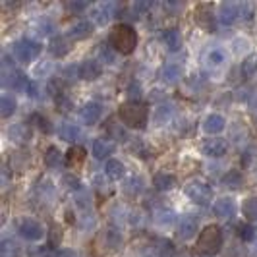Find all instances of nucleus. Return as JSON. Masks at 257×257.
<instances>
[{
	"mask_svg": "<svg viewBox=\"0 0 257 257\" xmlns=\"http://www.w3.org/2000/svg\"><path fill=\"white\" fill-rule=\"evenodd\" d=\"M16 106H18V103H16L14 97H10V95L0 97V116L2 118H10L16 112Z\"/></svg>",
	"mask_w": 257,
	"mask_h": 257,
	"instance_id": "obj_27",
	"label": "nucleus"
},
{
	"mask_svg": "<svg viewBox=\"0 0 257 257\" xmlns=\"http://www.w3.org/2000/svg\"><path fill=\"white\" fill-rule=\"evenodd\" d=\"M251 16H253V6L244 2H224L219 8V20L224 26H234L238 22L251 20Z\"/></svg>",
	"mask_w": 257,
	"mask_h": 257,
	"instance_id": "obj_2",
	"label": "nucleus"
},
{
	"mask_svg": "<svg viewBox=\"0 0 257 257\" xmlns=\"http://www.w3.org/2000/svg\"><path fill=\"white\" fill-rule=\"evenodd\" d=\"M234 211H236V205H234L232 197H220L213 205V213L219 219H230V217H234Z\"/></svg>",
	"mask_w": 257,
	"mask_h": 257,
	"instance_id": "obj_16",
	"label": "nucleus"
},
{
	"mask_svg": "<svg viewBox=\"0 0 257 257\" xmlns=\"http://www.w3.org/2000/svg\"><path fill=\"white\" fill-rule=\"evenodd\" d=\"M118 116H120V120H122L124 126L134 128V130H142V128H145V124H147L149 112H147V106H145V104L128 101V103L120 104Z\"/></svg>",
	"mask_w": 257,
	"mask_h": 257,
	"instance_id": "obj_1",
	"label": "nucleus"
},
{
	"mask_svg": "<svg viewBox=\"0 0 257 257\" xmlns=\"http://www.w3.org/2000/svg\"><path fill=\"white\" fill-rule=\"evenodd\" d=\"M172 112H174L172 104H159V106L155 108V114H153L155 124H157V126H165L167 122H170Z\"/></svg>",
	"mask_w": 257,
	"mask_h": 257,
	"instance_id": "obj_25",
	"label": "nucleus"
},
{
	"mask_svg": "<svg viewBox=\"0 0 257 257\" xmlns=\"http://www.w3.org/2000/svg\"><path fill=\"white\" fill-rule=\"evenodd\" d=\"M87 6H89V2H68V10H72V12H81Z\"/></svg>",
	"mask_w": 257,
	"mask_h": 257,
	"instance_id": "obj_45",
	"label": "nucleus"
},
{
	"mask_svg": "<svg viewBox=\"0 0 257 257\" xmlns=\"http://www.w3.org/2000/svg\"><path fill=\"white\" fill-rule=\"evenodd\" d=\"M49 51H51L52 56H56V58H62L66 56L68 52H70V41L68 37H54L51 41V45H49Z\"/></svg>",
	"mask_w": 257,
	"mask_h": 257,
	"instance_id": "obj_22",
	"label": "nucleus"
},
{
	"mask_svg": "<svg viewBox=\"0 0 257 257\" xmlns=\"http://www.w3.org/2000/svg\"><path fill=\"white\" fill-rule=\"evenodd\" d=\"M93 33V26L91 22H77L76 26L70 27L68 31V37L74 39V41H81V39H87Z\"/></svg>",
	"mask_w": 257,
	"mask_h": 257,
	"instance_id": "obj_21",
	"label": "nucleus"
},
{
	"mask_svg": "<svg viewBox=\"0 0 257 257\" xmlns=\"http://www.w3.org/2000/svg\"><path fill=\"white\" fill-rule=\"evenodd\" d=\"M155 251H157L159 257H172L176 249H174V244H172V242H168V240H159L157 245H155Z\"/></svg>",
	"mask_w": 257,
	"mask_h": 257,
	"instance_id": "obj_36",
	"label": "nucleus"
},
{
	"mask_svg": "<svg viewBox=\"0 0 257 257\" xmlns=\"http://www.w3.org/2000/svg\"><path fill=\"white\" fill-rule=\"evenodd\" d=\"M116 12H118V4H114V2H101V4L91 8V20L97 26H106L112 18H116Z\"/></svg>",
	"mask_w": 257,
	"mask_h": 257,
	"instance_id": "obj_7",
	"label": "nucleus"
},
{
	"mask_svg": "<svg viewBox=\"0 0 257 257\" xmlns=\"http://www.w3.org/2000/svg\"><path fill=\"white\" fill-rule=\"evenodd\" d=\"M242 238L251 240V238H253V228H251V226H244V228H242Z\"/></svg>",
	"mask_w": 257,
	"mask_h": 257,
	"instance_id": "obj_48",
	"label": "nucleus"
},
{
	"mask_svg": "<svg viewBox=\"0 0 257 257\" xmlns=\"http://www.w3.org/2000/svg\"><path fill=\"white\" fill-rule=\"evenodd\" d=\"M153 186L157 192H170L176 186V176H172L168 172H159L153 178Z\"/></svg>",
	"mask_w": 257,
	"mask_h": 257,
	"instance_id": "obj_20",
	"label": "nucleus"
},
{
	"mask_svg": "<svg viewBox=\"0 0 257 257\" xmlns=\"http://www.w3.org/2000/svg\"><path fill=\"white\" fill-rule=\"evenodd\" d=\"M101 116H103V106L99 103H95V101L85 103L81 106V110H79V118H81L83 124H87V126L97 124V122L101 120Z\"/></svg>",
	"mask_w": 257,
	"mask_h": 257,
	"instance_id": "obj_11",
	"label": "nucleus"
},
{
	"mask_svg": "<svg viewBox=\"0 0 257 257\" xmlns=\"http://www.w3.org/2000/svg\"><path fill=\"white\" fill-rule=\"evenodd\" d=\"M8 136L14 143H27L31 140V128L24 122H20V124H14L12 128L8 130Z\"/></svg>",
	"mask_w": 257,
	"mask_h": 257,
	"instance_id": "obj_18",
	"label": "nucleus"
},
{
	"mask_svg": "<svg viewBox=\"0 0 257 257\" xmlns=\"http://www.w3.org/2000/svg\"><path fill=\"white\" fill-rule=\"evenodd\" d=\"M222 247V230L217 224L205 226L197 238V249L205 255H217Z\"/></svg>",
	"mask_w": 257,
	"mask_h": 257,
	"instance_id": "obj_4",
	"label": "nucleus"
},
{
	"mask_svg": "<svg viewBox=\"0 0 257 257\" xmlns=\"http://www.w3.org/2000/svg\"><path fill=\"white\" fill-rule=\"evenodd\" d=\"M104 242H106L108 249H118L122 245V234L110 228V230H106V234H104Z\"/></svg>",
	"mask_w": 257,
	"mask_h": 257,
	"instance_id": "obj_35",
	"label": "nucleus"
},
{
	"mask_svg": "<svg viewBox=\"0 0 257 257\" xmlns=\"http://www.w3.org/2000/svg\"><path fill=\"white\" fill-rule=\"evenodd\" d=\"M184 193H186V197H188L190 201H193L195 205H207V203L211 201V197H213L211 186L201 180H193V182H190V184H186Z\"/></svg>",
	"mask_w": 257,
	"mask_h": 257,
	"instance_id": "obj_6",
	"label": "nucleus"
},
{
	"mask_svg": "<svg viewBox=\"0 0 257 257\" xmlns=\"http://www.w3.org/2000/svg\"><path fill=\"white\" fill-rule=\"evenodd\" d=\"M41 51H43L41 43L33 41V39H22V41H18L14 45V56H16V60H20L24 64L33 62L39 54H41Z\"/></svg>",
	"mask_w": 257,
	"mask_h": 257,
	"instance_id": "obj_5",
	"label": "nucleus"
},
{
	"mask_svg": "<svg viewBox=\"0 0 257 257\" xmlns=\"http://www.w3.org/2000/svg\"><path fill=\"white\" fill-rule=\"evenodd\" d=\"M60 257H77V255H76V253H72V251H64Z\"/></svg>",
	"mask_w": 257,
	"mask_h": 257,
	"instance_id": "obj_50",
	"label": "nucleus"
},
{
	"mask_svg": "<svg viewBox=\"0 0 257 257\" xmlns=\"http://www.w3.org/2000/svg\"><path fill=\"white\" fill-rule=\"evenodd\" d=\"M110 134L114 136V140H118V142H128L130 140L128 132L122 128H116V126H110Z\"/></svg>",
	"mask_w": 257,
	"mask_h": 257,
	"instance_id": "obj_43",
	"label": "nucleus"
},
{
	"mask_svg": "<svg viewBox=\"0 0 257 257\" xmlns=\"http://www.w3.org/2000/svg\"><path fill=\"white\" fill-rule=\"evenodd\" d=\"M66 159H68V165H70V167H74V168L79 167V165L85 161V149L76 145V147H72V149L66 153Z\"/></svg>",
	"mask_w": 257,
	"mask_h": 257,
	"instance_id": "obj_28",
	"label": "nucleus"
},
{
	"mask_svg": "<svg viewBox=\"0 0 257 257\" xmlns=\"http://www.w3.org/2000/svg\"><path fill=\"white\" fill-rule=\"evenodd\" d=\"M29 79L24 72H20V70H12L8 76H4V85L6 87H10V89L18 91V93H22V91H27L29 87Z\"/></svg>",
	"mask_w": 257,
	"mask_h": 257,
	"instance_id": "obj_13",
	"label": "nucleus"
},
{
	"mask_svg": "<svg viewBox=\"0 0 257 257\" xmlns=\"http://www.w3.org/2000/svg\"><path fill=\"white\" fill-rule=\"evenodd\" d=\"M79 74H81V79H87V81H93L97 77H101L103 74V66L99 60H85L79 64Z\"/></svg>",
	"mask_w": 257,
	"mask_h": 257,
	"instance_id": "obj_15",
	"label": "nucleus"
},
{
	"mask_svg": "<svg viewBox=\"0 0 257 257\" xmlns=\"http://www.w3.org/2000/svg\"><path fill=\"white\" fill-rule=\"evenodd\" d=\"M157 220H159L161 224H170V222L174 220V211H170V209L159 211V213H157Z\"/></svg>",
	"mask_w": 257,
	"mask_h": 257,
	"instance_id": "obj_42",
	"label": "nucleus"
},
{
	"mask_svg": "<svg viewBox=\"0 0 257 257\" xmlns=\"http://www.w3.org/2000/svg\"><path fill=\"white\" fill-rule=\"evenodd\" d=\"M215 18L217 16L213 12V4H199L195 8V24L207 31L215 29Z\"/></svg>",
	"mask_w": 257,
	"mask_h": 257,
	"instance_id": "obj_10",
	"label": "nucleus"
},
{
	"mask_svg": "<svg viewBox=\"0 0 257 257\" xmlns=\"http://www.w3.org/2000/svg\"><path fill=\"white\" fill-rule=\"evenodd\" d=\"M18 234L22 238L29 240V242H37V240H41L45 236V228H43V224L37 222V220L26 219L18 224Z\"/></svg>",
	"mask_w": 257,
	"mask_h": 257,
	"instance_id": "obj_8",
	"label": "nucleus"
},
{
	"mask_svg": "<svg viewBox=\"0 0 257 257\" xmlns=\"http://www.w3.org/2000/svg\"><path fill=\"white\" fill-rule=\"evenodd\" d=\"M222 186H224V188H230V190L240 188V186H242V174H240L238 170H228V172L222 176Z\"/></svg>",
	"mask_w": 257,
	"mask_h": 257,
	"instance_id": "obj_30",
	"label": "nucleus"
},
{
	"mask_svg": "<svg viewBox=\"0 0 257 257\" xmlns=\"http://www.w3.org/2000/svg\"><path fill=\"white\" fill-rule=\"evenodd\" d=\"M60 163H62V153L52 145V147H49L47 151H45V165L49 168H56L60 167Z\"/></svg>",
	"mask_w": 257,
	"mask_h": 257,
	"instance_id": "obj_29",
	"label": "nucleus"
},
{
	"mask_svg": "<svg viewBox=\"0 0 257 257\" xmlns=\"http://www.w3.org/2000/svg\"><path fill=\"white\" fill-rule=\"evenodd\" d=\"M124 190H126V193H130V195H140V193L143 192V178L132 176V178L124 184Z\"/></svg>",
	"mask_w": 257,
	"mask_h": 257,
	"instance_id": "obj_33",
	"label": "nucleus"
},
{
	"mask_svg": "<svg viewBox=\"0 0 257 257\" xmlns=\"http://www.w3.org/2000/svg\"><path fill=\"white\" fill-rule=\"evenodd\" d=\"M197 232H199V220L195 219L193 215L182 217L180 222H178V238H182V240H192Z\"/></svg>",
	"mask_w": 257,
	"mask_h": 257,
	"instance_id": "obj_12",
	"label": "nucleus"
},
{
	"mask_svg": "<svg viewBox=\"0 0 257 257\" xmlns=\"http://www.w3.org/2000/svg\"><path fill=\"white\" fill-rule=\"evenodd\" d=\"M99 56L104 64H116V51L112 49V45L101 43L99 45Z\"/></svg>",
	"mask_w": 257,
	"mask_h": 257,
	"instance_id": "obj_31",
	"label": "nucleus"
},
{
	"mask_svg": "<svg viewBox=\"0 0 257 257\" xmlns=\"http://www.w3.org/2000/svg\"><path fill=\"white\" fill-rule=\"evenodd\" d=\"M224 60H226V56H224V51H220V49H213V51H209V54H207V64L213 66V68L222 66Z\"/></svg>",
	"mask_w": 257,
	"mask_h": 257,
	"instance_id": "obj_38",
	"label": "nucleus"
},
{
	"mask_svg": "<svg viewBox=\"0 0 257 257\" xmlns=\"http://www.w3.org/2000/svg\"><path fill=\"white\" fill-rule=\"evenodd\" d=\"M116 149V145L110 140H104V138H97L95 142L91 143V153L95 159H108V155H112Z\"/></svg>",
	"mask_w": 257,
	"mask_h": 257,
	"instance_id": "obj_14",
	"label": "nucleus"
},
{
	"mask_svg": "<svg viewBox=\"0 0 257 257\" xmlns=\"http://www.w3.org/2000/svg\"><path fill=\"white\" fill-rule=\"evenodd\" d=\"M110 45L116 52H122V54H130L134 52V49L138 47V33L136 29L128 24H120L114 27L112 35H110Z\"/></svg>",
	"mask_w": 257,
	"mask_h": 257,
	"instance_id": "obj_3",
	"label": "nucleus"
},
{
	"mask_svg": "<svg viewBox=\"0 0 257 257\" xmlns=\"http://www.w3.org/2000/svg\"><path fill=\"white\" fill-rule=\"evenodd\" d=\"M104 174L108 178H112V180H120L126 174V167L120 161H116V159H108L106 165H104Z\"/></svg>",
	"mask_w": 257,
	"mask_h": 257,
	"instance_id": "obj_23",
	"label": "nucleus"
},
{
	"mask_svg": "<svg viewBox=\"0 0 257 257\" xmlns=\"http://www.w3.org/2000/svg\"><path fill=\"white\" fill-rule=\"evenodd\" d=\"M224 128H226V120H224V116L220 114H209L205 118V122H203V130L211 136H217Z\"/></svg>",
	"mask_w": 257,
	"mask_h": 257,
	"instance_id": "obj_19",
	"label": "nucleus"
},
{
	"mask_svg": "<svg viewBox=\"0 0 257 257\" xmlns=\"http://www.w3.org/2000/svg\"><path fill=\"white\" fill-rule=\"evenodd\" d=\"M60 182H62V186H64L66 190H70V192H81V188H83V184H81V180L77 178L76 174H64Z\"/></svg>",
	"mask_w": 257,
	"mask_h": 257,
	"instance_id": "obj_34",
	"label": "nucleus"
},
{
	"mask_svg": "<svg viewBox=\"0 0 257 257\" xmlns=\"http://www.w3.org/2000/svg\"><path fill=\"white\" fill-rule=\"evenodd\" d=\"M58 138L62 140V142H77V138H79V128L74 126V124H62L60 128H58Z\"/></svg>",
	"mask_w": 257,
	"mask_h": 257,
	"instance_id": "obj_26",
	"label": "nucleus"
},
{
	"mask_svg": "<svg viewBox=\"0 0 257 257\" xmlns=\"http://www.w3.org/2000/svg\"><path fill=\"white\" fill-rule=\"evenodd\" d=\"M242 213L247 220L257 219V197H247L242 205Z\"/></svg>",
	"mask_w": 257,
	"mask_h": 257,
	"instance_id": "obj_32",
	"label": "nucleus"
},
{
	"mask_svg": "<svg viewBox=\"0 0 257 257\" xmlns=\"http://www.w3.org/2000/svg\"><path fill=\"white\" fill-rule=\"evenodd\" d=\"M43 72H51V66H41V68H37V76H41Z\"/></svg>",
	"mask_w": 257,
	"mask_h": 257,
	"instance_id": "obj_49",
	"label": "nucleus"
},
{
	"mask_svg": "<svg viewBox=\"0 0 257 257\" xmlns=\"http://www.w3.org/2000/svg\"><path fill=\"white\" fill-rule=\"evenodd\" d=\"M26 95H27V97H33V99H37V97H39V87H37V83H29V87H27Z\"/></svg>",
	"mask_w": 257,
	"mask_h": 257,
	"instance_id": "obj_47",
	"label": "nucleus"
},
{
	"mask_svg": "<svg viewBox=\"0 0 257 257\" xmlns=\"http://www.w3.org/2000/svg\"><path fill=\"white\" fill-rule=\"evenodd\" d=\"M142 95H143L142 83H140L138 79L130 81V85H128V97H130V101H132V103H140L138 99H142Z\"/></svg>",
	"mask_w": 257,
	"mask_h": 257,
	"instance_id": "obj_39",
	"label": "nucleus"
},
{
	"mask_svg": "<svg viewBox=\"0 0 257 257\" xmlns=\"http://www.w3.org/2000/svg\"><path fill=\"white\" fill-rule=\"evenodd\" d=\"M182 74H184V72H182V66L174 64V62L163 66V70H161V77H163L167 83H176V81H180Z\"/></svg>",
	"mask_w": 257,
	"mask_h": 257,
	"instance_id": "obj_24",
	"label": "nucleus"
},
{
	"mask_svg": "<svg viewBox=\"0 0 257 257\" xmlns=\"http://www.w3.org/2000/svg\"><path fill=\"white\" fill-rule=\"evenodd\" d=\"M151 6H153V2H149V0H140V2H134V4H132L134 18H140V16H143L147 10H151Z\"/></svg>",
	"mask_w": 257,
	"mask_h": 257,
	"instance_id": "obj_41",
	"label": "nucleus"
},
{
	"mask_svg": "<svg viewBox=\"0 0 257 257\" xmlns=\"http://www.w3.org/2000/svg\"><path fill=\"white\" fill-rule=\"evenodd\" d=\"M163 41H165V45H167V49L170 52H178L182 49V33L176 29V27H168L163 31Z\"/></svg>",
	"mask_w": 257,
	"mask_h": 257,
	"instance_id": "obj_17",
	"label": "nucleus"
},
{
	"mask_svg": "<svg viewBox=\"0 0 257 257\" xmlns=\"http://www.w3.org/2000/svg\"><path fill=\"white\" fill-rule=\"evenodd\" d=\"M54 101H56V104L60 106V110H72V103H70V101L66 99L64 93H62V95H58V97H56Z\"/></svg>",
	"mask_w": 257,
	"mask_h": 257,
	"instance_id": "obj_44",
	"label": "nucleus"
},
{
	"mask_svg": "<svg viewBox=\"0 0 257 257\" xmlns=\"http://www.w3.org/2000/svg\"><path fill=\"white\" fill-rule=\"evenodd\" d=\"M201 153L209 159H220L228 153V142L222 138H211L201 143Z\"/></svg>",
	"mask_w": 257,
	"mask_h": 257,
	"instance_id": "obj_9",
	"label": "nucleus"
},
{
	"mask_svg": "<svg viewBox=\"0 0 257 257\" xmlns=\"http://www.w3.org/2000/svg\"><path fill=\"white\" fill-rule=\"evenodd\" d=\"M240 70H242V74H244L245 77L253 76V74L257 72V54H251V56L244 58V62H242V66H240Z\"/></svg>",
	"mask_w": 257,
	"mask_h": 257,
	"instance_id": "obj_37",
	"label": "nucleus"
},
{
	"mask_svg": "<svg viewBox=\"0 0 257 257\" xmlns=\"http://www.w3.org/2000/svg\"><path fill=\"white\" fill-rule=\"evenodd\" d=\"M29 120H31V124H35L41 132H45V134H51L52 132L51 120H49V118H45V116H41V114H33Z\"/></svg>",
	"mask_w": 257,
	"mask_h": 257,
	"instance_id": "obj_40",
	"label": "nucleus"
},
{
	"mask_svg": "<svg viewBox=\"0 0 257 257\" xmlns=\"http://www.w3.org/2000/svg\"><path fill=\"white\" fill-rule=\"evenodd\" d=\"M52 31H54V26H52L51 22H43L39 26V35H51Z\"/></svg>",
	"mask_w": 257,
	"mask_h": 257,
	"instance_id": "obj_46",
	"label": "nucleus"
}]
</instances>
